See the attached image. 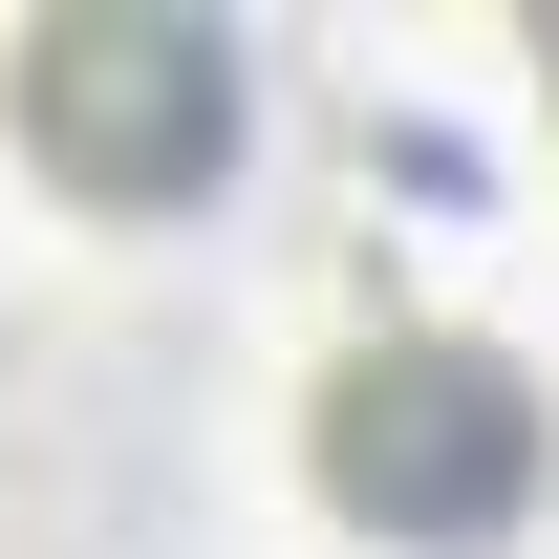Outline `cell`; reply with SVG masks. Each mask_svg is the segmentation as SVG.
I'll return each mask as SVG.
<instances>
[{"mask_svg": "<svg viewBox=\"0 0 559 559\" xmlns=\"http://www.w3.org/2000/svg\"><path fill=\"white\" fill-rule=\"evenodd\" d=\"M22 130L44 173L108 215H173L237 173V44H215L194 0H66L44 44H22Z\"/></svg>", "mask_w": 559, "mask_h": 559, "instance_id": "obj_2", "label": "cell"}, {"mask_svg": "<svg viewBox=\"0 0 559 559\" xmlns=\"http://www.w3.org/2000/svg\"><path fill=\"white\" fill-rule=\"evenodd\" d=\"M323 495H345L366 538H409V559H474L538 516V388L495 345H366L345 388H323Z\"/></svg>", "mask_w": 559, "mask_h": 559, "instance_id": "obj_1", "label": "cell"}]
</instances>
